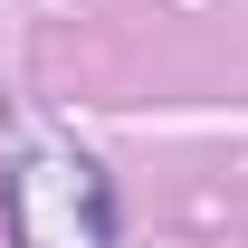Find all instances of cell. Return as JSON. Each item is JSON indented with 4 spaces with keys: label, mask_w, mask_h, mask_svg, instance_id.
<instances>
[{
    "label": "cell",
    "mask_w": 248,
    "mask_h": 248,
    "mask_svg": "<svg viewBox=\"0 0 248 248\" xmlns=\"http://www.w3.org/2000/svg\"><path fill=\"white\" fill-rule=\"evenodd\" d=\"M105 229H115V201L86 153L38 143L10 162V248H105Z\"/></svg>",
    "instance_id": "1"
}]
</instances>
